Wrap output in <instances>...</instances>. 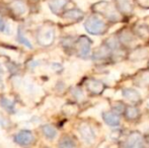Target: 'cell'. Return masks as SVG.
I'll return each mask as SVG.
<instances>
[{
    "mask_svg": "<svg viewBox=\"0 0 149 148\" xmlns=\"http://www.w3.org/2000/svg\"><path fill=\"white\" fill-rule=\"evenodd\" d=\"M37 40L42 46L52 45L55 40V30L52 26H42L38 32Z\"/></svg>",
    "mask_w": 149,
    "mask_h": 148,
    "instance_id": "3957f363",
    "label": "cell"
},
{
    "mask_svg": "<svg viewBox=\"0 0 149 148\" xmlns=\"http://www.w3.org/2000/svg\"><path fill=\"white\" fill-rule=\"evenodd\" d=\"M1 105H2V107H3L5 110H7L8 112H12L14 110L13 101H11L10 99H2Z\"/></svg>",
    "mask_w": 149,
    "mask_h": 148,
    "instance_id": "603a6c76",
    "label": "cell"
},
{
    "mask_svg": "<svg viewBox=\"0 0 149 148\" xmlns=\"http://www.w3.org/2000/svg\"><path fill=\"white\" fill-rule=\"evenodd\" d=\"M49 7L54 13H59L67 4V0H49Z\"/></svg>",
    "mask_w": 149,
    "mask_h": 148,
    "instance_id": "4fadbf2b",
    "label": "cell"
},
{
    "mask_svg": "<svg viewBox=\"0 0 149 148\" xmlns=\"http://www.w3.org/2000/svg\"><path fill=\"white\" fill-rule=\"evenodd\" d=\"M117 5L119 9L123 11L124 13H130L132 11V3L131 0H116Z\"/></svg>",
    "mask_w": 149,
    "mask_h": 148,
    "instance_id": "9a60e30c",
    "label": "cell"
},
{
    "mask_svg": "<svg viewBox=\"0 0 149 148\" xmlns=\"http://www.w3.org/2000/svg\"><path fill=\"white\" fill-rule=\"evenodd\" d=\"M137 84L139 85V86H146V85H149V73L148 72L142 73L139 77H138Z\"/></svg>",
    "mask_w": 149,
    "mask_h": 148,
    "instance_id": "44dd1931",
    "label": "cell"
},
{
    "mask_svg": "<svg viewBox=\"0 0 149 148\" xmlns=\"http://www.w3.org/2000/svg\"><path fill=\"white\" fill-rule=\"evenodd\" d=\"M139 4L143 7H149V0H139Z\"/></svg>",
    "mask_w": 149,
    "mask_h": 148,
    "instance_id": "f546056e",
    "label": "cell"
},
{
    "mask_svg": "<svg viewBox=\"0 0 149 148\" xmlns=\"http://www.w3.org/2000/svg\"><path fill=\"white\" fill-rule=\"evenodd\" d=\"M42 131H43V134L48 139H54L57 136V131L51 125H44L43 128H42Z\"/></svg>",
    "mask_w": 149,
    "mask_h": 148,
    "instance_id": "e0dca14e",
    "label": "cell"
},
{
    "mask_svg": "<svg viewBox=\"0 0 149 148\" xmlns=\"http://www.w3.org/2000/svg\"><path fill=\"white\" fill-rule=\"evenodd\" d=\"M60 147H74L75 142L70 138V137H63L59 143Z\"/></svg>",
    "mask_w": 149,
    "mask_h": 148,
    "instance_id": "7402d4cb",
    "label": "cell"
},
{
    "mask_svg": "<svg viewBox=\"0 0 149 148\" xmlns=\"http://www.w3.org/2000/svg\"><path fill=\"white\" fill-rule=\"evenodd\" d=\"M73 94H74V97H76L77 99H82L83 97H84L82 91H81L80 89H78V88L74 89V91H73Z\"/></svg>",
    "mask_w": 149,
    "mask_h": 148,
    "instance_id": "4316f807",
    "label": "cell"
},
{
    "mask_svg": "<svg viewBox=\"0 0 149 148\" xmlns=\"http://www.w3.org/2000/svg\"><path fill=\"white\" fill-rule=\"evenodd\" d=\"M114 110L116 112H118V113H122L124 111V105H123V104L118 103V101H117V103L114 105Z\"/></svg>",
    "mask_w": 149,
    "mask_h": 148,
    "instance_id": "83f0119b",
    "label": "cell"
},
{
    "mask_svg": "<svg viewBox=\"0 0 149 148\" xmlns=\"http://www.w3.org/2000/svg\"><path fill=\"white\" fill-rule=\"evenodd\" d=\"M104 122L110 126H118L120 124V117L117 113L114 112H106L102 115Z\"/></svg>",
    "mask_w": 149,
    "mask_h": 148,
    "instance_id": "9c48e42d",
    "label": "cell"
},
{
    "mask_svg": "<svg viewBox=\"0 0 149 148\" xmlns=\"http://www.w3.org/2000/svg\"><path fill=\"white\" fill-rule=\"evenodd\" d=\"M107 45L111 48V49H118L119 48V44H118V41L116 40V38L112 37L107 41Z\"/></svg>",
    "mask_w": 149,
    "mask_h": 148,
    "instance_id": "cb8c5ba5",
    "label": "cell"
},
{
    "mask_svg": "<svg viewBox=\"0 0 149 148\" xmlns=\"http://www.w3.org/2000/svg\"><path fill=\"white\" fill-rule=\"evenodd\" d=\"M5 28V24H4V20L2 19V17L0 16V31H3Z\"/></svg>",
    "mask_w": 149,
    "mask_h": 148,
    "instance_id": "4dcf8cb0",
    "label": "cell"
},
{
    "mask_svg": "<svg viewBox=\"0 0 149 148\" xmlns=\"http://www.w3.org/2000/svg\"><path fill=\"white\" fill-rule=\"evenodd\" d=\"M126 116L130 120H135L139 116V111L134 107H128L126 110Z\"/></svg>",
    "mask_w": 149,
    "mask_h": 148,
    "instance_id": "ffe728a7",
    "label": "cell"
},
{
    "mask_svg": "<svg viewBox=\"0 0 149 148\" xmlns=\"http://www.w3.org/2000/svg\"><path fill=\"white\" fill-rule=\"evenodd\" d=\"M86 87L87 89L92 93H95V94H98V93L102 92L104 86V83L100 80H96V79H89L86 82Z\"/></svg>",
    "mask_w": 149,
    "mask_h": 148,
    "instance_id": "ba28073f",
    "label": "cell"
},
{
    "mask_svg": "<svg viewBox=\"0 0 149 148\" xmlns=\"http://www.w3.org/2000/svg\"><path fill=\"white\" fill-rule=\"evenodd\" d=\"M84 16V13H83L81 10L79 9H70V10H67L64 14H63V17L66 18V19L69 20H80L81 18H83Z\"/></svg>",
    "mask_w": 149,
    "mask_h": 148,
    "instance_id": "8fae6325",
    "label": "cell"
},
{
    "mask_svg": "<svg viewBox=\"0 0 149 148\" xmlns=\"http://www.w3.org/2000/svg\"><path fill=\"white\" fill-rule=\"evenodd\" d=\"M93 8L98 12H102L104 13L107 17L109 18L112 22H118L121 18L120 14L118 13L116 9L114 8V6L112 4L108 3V2H100V3H96L93 6Z\"/></svg>",
    "mask_w": 149,
    "mask_h": 148,
    "instance_id": "7a4b0ae2",
    "label": "cell"
},
{
    "mask_svg": "<svg viewBox=\"0 0 149 148\" xmlns=\"http://www.w3.org/2000/svg\"><path fill=\"white\" fill-rule=\"evenodd\" d=\"M18 39H19V41L22 42L24 45H26L28 48H33V45L31 44V42L29 41L28 39H26V37H24V34H22V33L19 32V34H18Z\"/></svg>",
    "mask_w": 149,
    "mask_h": 148,
    "instance_id": "d4e9b609",
    "label": "cell"
},
{
    "mask_svg": "<svg viewBox=\"0 0 149 148\" xmlns=\"http://www.w3.org/2000/svg\"><path fill=\"white\" fill-rule=\"evenodd\" d=\"M126 145H127L128 147H142L144 145L143 137L138 132L132 133V134L128 137Z\"/></svg>",
    "mask_w": 149,
    "mask_h": 148,
    "instance_id": "52a82bcc",
    "label": "cell"
},
{
    "mask_svg": "<svg viewBox=\"0 0 149 148\" xmlns=\"http://www.w3.org/2000/svg\"><path fill=\"white\" fill-rule=\"evenodd\" d=\"M120 136V131H112L111 133V137L113 139H118Z\"/></svg>",
    "mask_w": 149,
    "mask_h": 148,
    "instance_id": "f1b7e54d",
    "label": "cell"
},
{
    "mask_svg": "<svg viewBox=\"0 0 149 148\" xmlns=\"http://www.w3.org/2000/svg\"><path fill=\"white\" fill-rule=\"evenodd\" d=\"M64 111L68 115H73L76 113V107H74V106H67V107H65Z\"/></svg>",
    "mask_w": 149,
    "mask_h": 148,
    "instance_id": "484cf974",
    "label": "cell"
},
{
    "mask_svg": "<svg viewBox=\"0 0 149 148\" xmlns=\"http://www.w3.org/2000/svg\"><path fill=\"white\" fill-rule=\"evenodd\" d=\"M120 39H121L122 43L125 44L126 46L132 45V44H133V42H134V38H133L132 34L129 32V31H124V32L121 34Z\"/></svg>",
    "mask_w": 149,
    "mask_h": 148,
    "instance_id": "ac0fdd59",
    "label": "cell"
},
{
    "mask_svg": "<svg viewBox=\"0 0 149 148\" xmlns=\"http://www.w3.org/2000/svg\"><path fill=\"white\" fill-rule=\"evenodd\" d=\"M33 135L30 131H20L14 137V140L17 144L22 145V146H28L33 142Z\"/></svg>",
    "mask_w": 149,
    "mask_h": 148,
    "instance_id": "8992f818",
    "label": "cell"
},
{
    "mask_svg": "<svg viewBox=\"0 0 149 148\" xmlns=\"http://www.w3.org/2000/svg\"><path fill=\"white\" fill-rule=\"evenodd\" d=\"M123 95L124 97L128 99V101H132V103H138L141 99L140 97L139 92L136 91L135 89H132V88H125L123 90Z\"/></svg>",
    "mask_w": 149,
    "mask_h": 148,
    "instance_id": "7c38bea8",
    "label": "cell"
},
{
    "mask_svg": "<svg viewBox=\"0 0 149 148\" xmlns=\"http://www.w3.org/2000/svg\"><path fill=\"white\" fill-rule=\"evenodd\" d=\"M78 132L80 134L82 140L87 144H91L95 140V133L92 128L87 124H81L78 128Z\"/></svg>",
    "mask_w": 149,
    "mask_h": 148,
    "instance_id": "277c9868",
    "label": "cell"
},
{
    "mask_svg": "<svg viewBox=\"0 0 149 148\" xmlns=\"http://www.w3.org/2000/svg\"><path fill=\"white\" fill-rule=\"evenodd\" d=\"M11 8L16 14L18 15H22V14H24L26 12V5L22 1H15L11 4Z\"/></svg>",
    "mask_w": 149,
    "mask_h": 148,
    "instance_id": "2e32d148",
    "label": "cell"
},
{
    "mask_svg": "<svg viewBox=\"0 0 149 148\" xmlns=\"http://www.w3.org/2000/svg\"><path fill=\"white\" fill-rule=\"evenodd\" d=\"M0 74H2V67H1V65H0Z\"/></svg>",
    "mask_w": 149,
    "mask_h": 148,
    "instance_id": "1f68e13d",
    "label": "cell"
},
{
    "mask_svg": "<svg viewBox=\"0 0 149 148\" xmlns=\"http://www.w3.org/2000/svg\"><path fill=\"white\" fill-rule=\"evenodd\" d=\"M84 28L89 34L102 35L107 31V26L100 18L96 16H90L84 24Z\"/></svg>",
    "mask_w": 149,
    "mask_h": 148,
    "instance_id": "6da1fadb",
    "label": "cell"
},
{
    "mask_svg": "<svg viewBox=\"0 0 149 148\" xmlns=\"http://www.w3.org/2000/svg\"><path fill=\"white\" fill-rule=\"evenodd\" d=\"M149 55V50L142 48V49L135 50L134 52H132L130 55V59L133 61H139V60H144L145 58H147Z\"/></svg>",
    "mask_w": 149,
    "mask_h": 148,
    "instance_id": "5bb4252c",
    "label": "cell"
},
{
    "mask_svg": "<svg viewBox=\"0 0 149 148\" xmlns=\"http://www.w3.org/2000/svg\"><path fill=\"white\" fill-rule=\"evenodd\" d=\"M90 46H91V42L87 37L82 36L78 39L77 41V52H78V55L82 58H85L89 54L90 51Z\"/></svg>",
    "mask_w": 149,
    "mask_h": 148,
    "instance_id": "5b68a950",
    "label": "cell"
},
{
    "mask_svg": "<svg viewBox=\"0 0 149 148\" xmlns=\"http://www.w3.org/2000/svg\"><path fill=\"white\" fill-rule=\"evenodd\" d=\"M111 48L108 45H104L102 47H100L93 54V58L96 60H104L106 58H108L111 54Z\"/></svg>",
    "mask_w": 149,
    "mask_h": 148,
    "instance_id": "30bf717a",
    "label": "cell"
},
{
    "mask_svg": "<svg viewBox=\"0 0 149 148\" xmlns=\"http://www.w3.org/2000/svg\"><path fill=\"white\" fill-rule=\"evenodd\" d=\"M136 33H137V35L141 38V39H143V40L149 39V30H148V28H146V26H137Z\"/></svg>",
    "mask_w": 149,
    "mask_h": 148,
    "instance_id": "d6986e66",
    "label": "cell"
}]
</instances>
